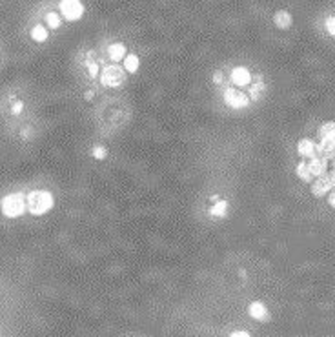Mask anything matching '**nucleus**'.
<instances>
[{
    "instance_id": "obj_10",
    "label": "nucleus",
    "mask_w": 335,
    "mask_h": 337,
    "mask_svg": "<svg viewBox=\"0 0 335 337\" xmlns=\"http://www.w3.org/2000/svg\"><path fill=\"white\" fill-rule=\"evenodd\" d=\"M232 82H235V86H248L251 82V73L246 70L244 66H237L232 71Z\"/></svg>"
},
{
    "instance_id": "obj_22",
    "label": "nucleus",
    "mask_w": 335,
    "mask_h": 337,
    "mask_svg": "<svg viewBox=\"0 0 335 337\" xmlns=\"http://www.w3.org/2000/svg\"><path fill=\"white\" fill-rule=\"evenodd\" d=\"M95 157H97V159H104V157H106V150H102V148H95Z\"/></svg>"
},
{
    "instance_id": "obj_12",
    "label": "nucleus",
    "mask_w": 335,
    "mask_h": 337,
    "mask_svg": "<svg viewBox=\"0 0 335 337\" xmlns=\"http://www.w3.org/2000/svg\"><path fill=\"white\" fill-rule=\"evenodd\" d=\"M108 55H110V58L113 62L122 60V58H126V46H124L122 42H113V44L108 48Z\"/></svg>"
},
{
    "instance_id": "obj_21",
    "label": "nucleus",
    "mask_w": 335,
    "mask_h": 337,
    "mask_svg": "<svg viewBox=\"0 0 335 337\" xmlns=\"http://www.w3.org/2000/svg\"><path fill=\"white\" fill-rule=\"evenodd\" d=\"M86 66H88V71H90V75L95 78V77H98V66L97 62H86Z\"/></svg>"
},
{
    "instance_id": "obj_27",
    "label": "nucleus",
    "mask_w": 335,
    "mask_h": 337,
    "mask_svg": "<svg viewBox=\"0 0 335 337\" xmlns=\"http://www.w3.org/2000/svg\"><path fill=\"white\" fill-rule=\"evenodd\" d=\"M86 99H88V101L93 99V91H86Z\"/></svg>"
},
{
    "instance_id": "obj_6",
    "label": "nucleus",
    "mask_w": 335,
    "mask_h": 337,
    "mask_svg": "<svg viewBox=\"0 0 335 337\" xmlns=\"http://www.w3.org/2000/svg\"><path fill=\"white\" fill-rule=\"evenodd\" d=\"M224 102L233 109H240V108H246L250 104V99L248 95H244L242 91H239L235 88H228L224 91Z\"/></svg>"
},
{
    "instance_id": "obj_3",
    "label": "nucleus",
    "mask_w": 335,
    "mask_h": 337,
    "mask_svg": "<svg viewBox=\"0 0 335 337\" xmlns=\"http://www.w3.org/2000/svg\"><path fill=\"white\" fill-rule=\"evenodd\" d=\"M100 82L108 88H119L126 82V71H124V68H119L115 64L104 66L102 73H100Z\"/></svg>"
},
{
    "instance_id": "obj_7",
    "label": "nucleus",
    "mask_w": 335,
    "mask_h": 337,
    "mask_svg": "<svg viewBox=\"0 0 335 337\" xmlns=\"http://www.w3.org/2000/svg\"><path fill=\"white\" fill-rule=\"evenodd\" d=\"M248 313L251 315V319L261 321V323L270 321V312H268V308H266L261 301H253V303L250 305V308H248Z\"/></svg>"
},
{
    "instance_id": "obj_17",
    "label": "nucleus",
    "mask_w": 335,
    "mask_h": 337,
    "mask_svg": "<svg viewBox=\"0 0 335 337\" xmlns=\"http://www.w3.org/2000/svg\"><path fill=\"white\" fill-rule=\"evenodd\" d=\"M330 135H335V122L330 121V122H324V124H321V128H319V137H330Z\"/></svg>"
},
{
    "instance_id": "obj_24",
    "label": "nucleus",
    "mask_w": 335,
    "mask_h": 337,
    "mask_svg": "<svg viewBox=\"0 0 335 337\" xmlns=\"http://www.w3.org/2000/svg\"><path fill=\"white\" fill-rule=\"evenodd\" d=\"M230 337H251V336L248 334V332H244V330H237V332H233Z\"/></svg>"
},
{
    "instance_id": "obj_23",
    "label": "nucleus",
    "mask_w": 335,
    "mask_h": 337,
    "mask_svg": "<svg viewBox=\"0 0 335 337\" xmlns=\"http://www.w3.org/2000/svg\"><path fill=\"white\" fill-rule=\"evenodd\" d=\"M213 82H215V84H220V82H222V73H220L219 70H217L215 73H213Z\"/></svg>"
},
{
    "instance_id": "obj_2",
    "label": "nucleus",
    "mask_w": 335,
    "mask_h": 337,
    "mask_svg": "<svg viewBox=\"0 0 335 337\" xmlns=\"http://www.w3.org/2000/svg\"><path fill=\"white\" fill-rule=\"evenodd\" d=\"M27 195L24 193H11L2 201V211L6 217H20L26 211Z\"/></svg>"
},
{
    "instance_id": "obj_16",
    "label": "nucleus",
    "mask_w": 335,
    "mask_h": 337,
    "mask_svg": "<svg viewBox=\"0 0 335 337\" xmlns=\"http://www.w3.org/2000/svg\"><path fill=\"white\" fill-rule=\"evenodd\" d=\"M264 91H266L264 82L253 84V86L250 88V97H251V101H259L261 97H264Z\"/></svg>"
},
{
    "instance_id": "obj_11",
    "label": "nucleus",
    "mask_w": 335,
    "mask_h": 337,
    "mask_svg": "<svg viewBox=\"0 0 335 337\" xmlns=\"http://www.w3.org/2000/svg\"><path fill=\"white\" fill-rule=\"evenodd\" d=\"M273 22H275V26H277L279 29H288V27L291 26L290 11H286V9H279V11L273 15Z\"/></svg>"
},
{
    "instance_id": "obj_18",
    "label": "nucleus",
    "mask_w": 335,
    "mask_h": 337,
    "mask_svg": "<svg viewBox=\"0 0 335 337\" xmlns=\"http://www.w3.org/2000/svg\"><path fill=\"white\" fill-rule=\"evenodd\" d=\"M226 208H228V203L226 201H217V203L212 206V215L215 217H224L226 215Z\"/></svg>"
},
{
    "instance_id": "obj_8",
    "label": "nucleus",
    "mask_w": 335,
    "mask_h": 337,
    "mask_svg": "<svg viewBox=\"0 0 335 337\" xmlns=\"http://www.w3.org/2000/svg\"><path fill=\"white\" fill-rule=\"evenodd\" d=\"M308 166H310V172H311L313 177H321V175H324L326 170H328V157L317 155V157L308 160Z\"/></svg>"
},
{
    "instance_id": "obj_25",
    "label": "nucleus",
    "mask_w": 335,
    "mask_h": 337,
    "mask_svg": "<svg viewBox=\"0 0 335 337\" xmlns=\"http://www.w3.org/2000/svg\"><path fill=\"white\" fill-rule=\"evenodd\" d=\"M328 203L332 204V206H334V208H335V190L332 191V193H330V197H328Z\"/></svg>"
},
{
    "instance_id": "obj_1",
    "label": "nucleus",
    "mask_w": 335,
    "mask_h": 337,
    "mask_svg": "<svg viewBox=\"0 0 335 337\" xmlns=\"http://www.w3.org/2000/svg\"><path fill=\"white\" fill-rule=\"evenodd\" d=\"M53 208V195L46 190H35L27 193V210L31 215H42Z\"/></svg>"
},
{
    "instance_id": "obj_14",
    "label": "nucleus",
    "mask_w": 335,
    "mask_h": 337,
    "mask_svg": "<svg viewBox=\"0 0 335 337\" xmlns=\"http://www.w3.org/2000/svg\"><path fill=\"white\" fill-rule=\"evenodd\" d=\"M31 38L33 40H37V42H44V40H48V29H46V26H42V24L35 26V27L31 29Z\"/></svg>"
},
{
    "instance_id": "obj_9",
    "label": "nucleus",
    "mask_w": 335,
    "mask_h": 337,
    "mask_svg": "<svg viewBox=\"0 0 335 337\" xmlns=\"http://www.w3.org/2000/svg\"><path fill=\"white\" fill-rule=\"evenodd\" d=\"M297 152L304 159H313V157H317V144L310 139H301L297 144Z\"/></svg>"
},
{
    "instance_id": "obj_26",
    "label": "nucleus",
    "mask_w": 335,
    "mask_h": 337,
    "mask_svg": "<svg viewBox=\"0 0 335 337\" xmlns=\"http://www.w3.org/2000/svg\"><path fill=\"white\" fill-rule=\"evenodd\" d=\"M20 109H22V102H19V104H15V106H13V113H15V115H19V113H20Z\"/></svg>"
},
{
    "instance_id": "obj_15",
    "label": "nucleus",
    "mask_w": 335,
    "mask_h": 337,
    "mask_svg": "<svg viewBox=\"0 0 335 337\" xmlns=\"http://www.w3.org/2000/svg\"><path fill=\"white\" fill-rule=\"evenodd\" d=\"M139 66H141V60H139V57L133 55V53L124 58V68H126L129 73H135V71L139 70Z\"/></svg>"
},
{
    "instance_id": "obj_20",
    "label": "nucleus",
    "mask_w": 335,
    "mask_h": 337,
    "mask_svg": "<svg viewBox=\"0 0 335 337\" xmlns=\"http://www.w3.org/2000/svg\"><path fill=\"white\" fill-rule=\"evenodd\" d=\"M326 31H328L332 37H335V17L326 19Z\"/></svg>"
},
{
    "instance_id": "obj_19",
    "label": "nucleus",
    "mask_w": 335,
    "mask_h": 337,
    "mask_svg": "<svg viewBox=\"0 0 335 337\" xmlns=\"http://www.w3.org/2000/svg\"><path fill=\"white\" fill-rule=\"evenodd\" d=\"M46 24L49 26L51 29H57L58 26H60V15L55 11H49L46 13Z\"/></svg>"
},
{
    "instance_id": "obj_5",
    "label": "nucleus",
    "mask_w": 335,
    "mask_h": 337,
    "mask_svg": "<svg viewBox=\"0 0 335 337\" xmlns=\"http://www.w3.org/2000/svg\"><path fill=\"white\" fill-rule=\"evenodd\" d=\"M60 13L66 20H78L84 15V6L80 0H60Z\"/></svg>"
},
{
    "instance_id": "obj_4",
    "label": "nucleus",
    "mask_w": 335,
    "mask_h": 337,
    "mask_svg": "<svg viewBox=\"0 0 335 337\" xmlns=\"http://www.w3.org/2000/svg\"><path fill=\"white\" fill-rule=\"evenodd\" d=\"M332 188H335V172L332 173H324L321 177H317L313 182H311V193L315 197H322L326 195Z\"/></svg>"
},
{
    "instance_id": "obj_13",
    "label": "nucleus",
    "mask_w": 335,
    "mask_h": 337,
    "mask_svg": "<svg viewBox=\"0 0 335 337\" xmlns=\"http://www.w3.org/2000/svg\"><path fill=\"white\" fill-rule=\"evenodd\" d=\"M297 177L301 179V181H304V182H313V175H311V172H310V166L306 160H303V162H299L297 164Z\"/></svg>"
}]
</instances>
